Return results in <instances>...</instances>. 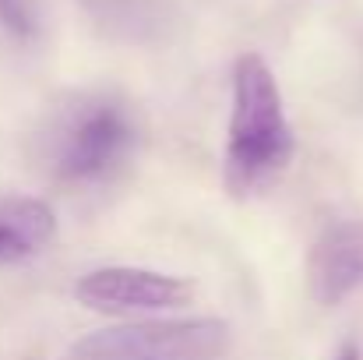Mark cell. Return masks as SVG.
<instances>
[{
	"label": "cell",
	"mask_w": 363,
	"mask_h": 360,
	"mask_svg": "<svg viewBox=\"0 0 363 360\" xmlns=\"http://www.w3.org/2000/svg\"><path fill=\"white\" fill-rule=\"evenodd\" d=\"M4 14H7L18 28H25V25H28V0H4Z\"/></svg>",
	"instance_id": "obj_7"
},
{
	"label": "cell",
	"mask_w": 363,
	"mask_h": 360,
	"mask_svg": "<svg viewBox=\"0 0 363 360\" xmlns=\"http://www.w3.org/2000/svg\"><path fill=\"white\" fill-rule=\"evenodd\" d=\"M296 156V134L286 117L279 82L264 57L243 53L233 64V110L226 131L223 180L233 198H257L282 180Z\"/></svg>",
	"instance_id": "obj_1"
},
{
	"label": "cell",
	"mask_w": 363,
	"mask_h": 360,
	"mask_svg": "<svg viewBox=\"0 0 363 360\" xmlns=\"http://www.w3.org/2000/svg\"><path fill=\"white\" fill-rule=\"evenodd\" d=\"M74 297L92 311L110 315H155V311H177L194 297V286L180 276L155 272V268H134V265H110L96 268L78 279Z\"/></svg>",
	"instance_id": "obj_4"
},
{
	"label": "cell",
	"mask_w": 363,
	"mask_h": 360,
	"mask_svg": "<svg viewBox=\"0 0 363 360\" xmlns=\"http://www.w3.org/2000/svg\"><path fill=\"white\" fill-rule=\"evenodd\" d=\"M57 237V216L39 198H0V261H25Z\"/></svg>",
	"instance_id": "obj_6"
},
{
	"label": "cell",
	"mask_w": 363,
	"mask_h": 360,
	"mask_svg": "<svg viewBox=\"0 0 363 360\" xmlns=\"http://www.w3.org/2000/svg\"><path fill=\"white\" fill-rule=\"evenodd\" d=\"M134 145L138 124L123 103L106 96L82 99L53 124L50 170L67 184H103L130 159Z\"/></svg>",
	"instance_id": "obj_2"
},
{
	"label": "cell",
	"mask_w": 363,
	"mask_h": 360,
	"mask_svg": "<svg viewBox=\"0 0 363 360\" xmlns=\"http://www.w3.org/2000/svg\"><path fill=\"white\" fill-rule=\"evenodd\" d=\"M226 347L230 325L223 318H173L92 332L60 360H219Z\"/></svg>",
	"instance_id": "obj_3"
},
{
	"label": "cell",
	"mask_w": 363,
	"mask_h": 360,
	"mask_svg": "<svg viewBox=\"0 0 363 360\" xmlns=\"http://www.w3.org/2000/svg\"><path fill=\"white\" fill-rule=\"evenodd\" d=\"M332 360H363V354H360V347H357V343H342V347H339V354H335Z\"/></svg>",
	"instance_id": "obj_8"
},
{
	"label": "cell",
	"mask_w": 363,
	"mask_h": 360,
	"mask_svg": "<svg viewBox=\"0 0 363 360\" xmlns=\"http://www.w3.org/2000/svg\"><path fill=\"white\" fill-rule=\"evenodd\" d=\"M311 297L325 307L363 290V219H339L314 240L307 258Z\"/></svg>",
	"instance_id": "obj_5"
}]
</instances>
